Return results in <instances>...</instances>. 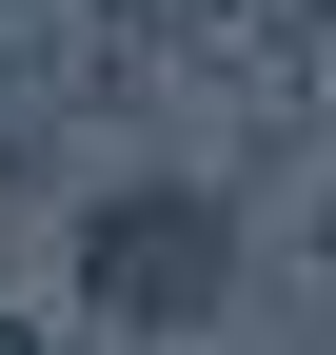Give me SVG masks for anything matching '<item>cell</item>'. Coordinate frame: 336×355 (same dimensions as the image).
Returning a JSON list of instances; mask_svg holds the SVG:
<instances>
[{
    "label": "cell",
    "instance_id": "cell-1",
    "mask_svg": "<svg viewBox=\"0 0 336 355\" xmlns=\"http://www.w3.org/2000/svg\"><path fill=\"white\" fill-rule=\"evenodd\" d=\"M237 277V198L218 178H99L79 198V296H99L119 336H198Z\"/></svg>",
    "mask_w": 336,
    "mask_h": 355
}]
</instances>
